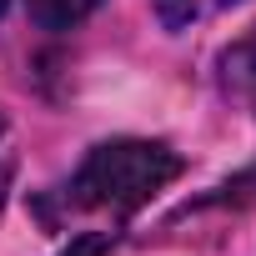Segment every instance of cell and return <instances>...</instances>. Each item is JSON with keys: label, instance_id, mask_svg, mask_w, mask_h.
I'll use <instances>...</instances> for the list:
<instances>
[{"label": "cell", "instance_id": "cell-1", "mask_svg": "<svg viewBox=\"0 0 256 256\" xmlns=\"http://www.w3.org/2000/svg\"><path fill=\"white\" fill-rule=\"evenodd\" d=\"M186 171L181 151L166 141H141V136H116L86 151L76 166L70 186L60 191L70 211H110V216H131L151 196H161L176 176Z\"/></svg>", "mask_w": 256, "mask_h": 256}, {"label": "cell", "instance_id": "cell-2", "mask_svg": "<svg viewBox=\"0 0 256 256\" xmlns=\"http://www.w3.org/2000/svg\"><path fill=\"white\" fill-rule=\"evenodd\" d=\"M100 6H106V0H26L36 30H46V36H66V30L86 26Z\"/></svg>", "mask_w": 256, "mask_h": 256}, {"label": "cell", "instance_id": "cell-3", "mask_svg": "<svg viewBox=\"0 0 256 256\" xmlns=\"http://www.w3.org/2000/svg\"><path fill=\"white\" fill-rule=\"evenodd\" d=\"M246 201H256V161H251L246 171L226 176L221 186H211V196H201V201H186V211H201V206H246Z\"/></svg>", "mask_w": 256, "mask_h": 256}, {"label": "cell", "instance_id": "cell-4", "mask_svg": "<svg viewBox=\"0 0 256 256\" xmlns=\"http://www.w3.org/2000/svg\"><path fill=\"white\" fill-rule=\"evenodd\" d=\"M110 251H116V231H80L56 256H110Z\"/></svg>", "mask_w": 256, "mask_h": 256}, {"label": "cell", "instance_id": "cell-5", "mask_svg": "<svg viewBox=\"0 0 256 256\" xmlns=\"http://www.w3.org/2000/svg\"><path fill=\"white\" fill-rule=\"evenodd\" d=\"M151 6H156V20L166 30H186L196 20V10H201V0H151Z\"/></svg>", "mask_w": 256, "mask_h": 256}, {"label": "cell", "instance_id": "cell-6", "mask_svg": "<svg viewBox=\"0 0 256 256\" xmlns=\"http://www.w3.org/2000/svg\"><path fill=\"white\" fill-rule=\"evenodd\" d=\"M6 10H10V0H0V16H6Z\"/></svg>", "mask_w": 256, "mask_h": 256}, {"label": "cell", "instance_id": "cell-7", "mask_svg": "<svg viewBox=\"0 0 256 256\" xmlns=\"http://www.w3.org/2000/svg\"><path fill=\"white\" fill-rule=\"evenodd\" d=\"M216 6H241V0H216Z\"/></svg>", "mask_w": 256, "mask_h": 256}, {"label": "cell", "instance_id": "cell-8", "mask_svg": "<svg viewBox=\"0 0 256 256\" xmlns=\"http://www.w3.org/2000/svg\"><path fill=\"white\" fill-rule=\"evenodd\" d=\"M0 136H6V116H0Z\"/></svg>", "mask_w": 256, "mask_h": 256}]
</instances>
